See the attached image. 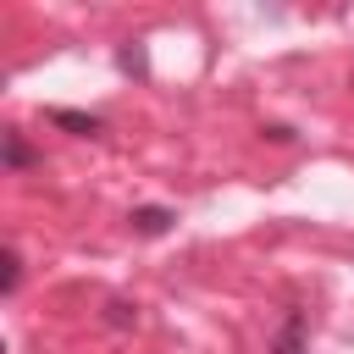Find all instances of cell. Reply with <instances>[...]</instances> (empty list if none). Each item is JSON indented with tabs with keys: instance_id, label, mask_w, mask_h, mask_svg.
Listing matches in <instances>:
<instances>
[{
	"instance_id": "cell-3",
	"label": "cell",
	"mask_w": 354,
	"mask_h": 354,
	"mask_svg": "<svg viewBox=\"0 0 354 354\" xmlns=\"http://www.w3.org/2000/svg\"><path fill=\"white\" fill-rule=\"evenodd\" d=\"M28 160H33V149L22 144V133H6V166H11V171H22Z\"/></svg>"
},
{
	"instance_id": "cell-5",
	"label": "cell",
	"mask_w": 354,
	"mask_h": 354,
	"mask_svg": "<svg viewBox=\"0 0 354 354\" xmlns=\"http://www.w3.org/2000/svg\"><path fill=\"white\" fill-rule=\"evenodd\" d=\"M17 282H22V260L17 249H6V293H17Z\"/></svg>"
},
{
	"instance_id": "cell-2",
	"label": "cell",
	"mask_w": 354,
	"mask_h": 354,
	"mask_svg": "<svg viewBox=\"0 0 354 354\" xmlns=\"http://www.w3.org/2000/svg\"><path fill=\"white\" fill-rule=\"evenodd\" d=\"M50 122H55V127H77V133H100V127H105L100 116H77V111H50Z\"/></svg>"
},
{
	"instance_id": "cell-1",
	"label": "cell",
	"mask_w": 354,
	"mask_h": 354,
	"mask_svg": "<svg viewBox=\"0 0 354 354\" xmlns=\"http://www.w3.org/2000/svg\"><path fill=\"white\" fill-rule=\"evenodd\" d=\"M171 221H177V210H166V205H144V210H133V227H138L144 238H160Z\"/></svg>"
},
{
	"instance_id": "cell-4",
	"label": "cell",
	"mask_w": 354,
	"mask_h": 354,
	"mask_svg": "<svg viewBox=\"0 0 354 354\" xmlns=\"http://www.w3.org/2000/svg\"><path fill=\"white\" fill-rule=\"evenodd\" d=\"M133 321H138V304L116 299V304H111V326H133Z\"/></svg>"
}]
</instances>
